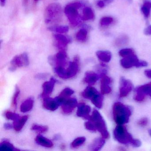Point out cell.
<instances>
[{
	"mask_svg": "<svg viewBox=\"0 0 151 151\" xmlns=\"http://www.w3.org/2000/svg\"><path fill=\"white\" fill-rule=\"evenodd\" d=\"M91 121L93 123V125L96 128V130L100 132L102 137L107 139L109 137V133L107 130L106 125L104 119L102 117L99 112L94 109L93 111L92 114L91 116Z\"/></svg>",
	"mask_w": 151,
	"mask_h": 151,
	"instance_id": "277c9868",
	"label": "cell"
},
{
	"mask_svg": "<svg viewBox=\"0 0 151 151\" xmlns=\"http://www.w3.org/2000/svg\"><path fill=\"white\" fill-rule=\"evenodd\" d=\"M113 114L115 122L118 125H123L129 122L132 111L128 106L117 102L113 106Z\"/></svg>",
	"mask_w": 151,
	"mask_h": 151,
	"instance_id": "6da1fadb",
	"label": "cell"
},
{
	"mask_svg": "<svg viewBox=\"0 0 151 151\" xmlns=\"http://www.w3.org/2000/svg\"><path fill=\"white\" fill-rule=\"evenodd\" d=\"M100 77V76L95 72L92 71H88L86 72L84 81L88 84L89 86L94 85Z\"/></svg>",
	"mask_w": 151,
	"mask_h": 151,
	"instance_id": "ac0fdd59",
	"label": "cell"
},
{
	"mask_svg": "<svg viewBox=\"0 0 151 151\" xmlns=\"http://www.w3.org/2000/svg\"><path fill=\"white\" fill-rule=\"evenodd\" d=\"M114 135L115 139L121 144H130L137 147L141 145V142L139 139L133 138L123 125H117L114 130Z\"/></svg>",
	"mask_w": 151,
	"mask_h": 151,
	"instance_id": "7a4b0ae2",
	"label": "cell"
},
{
	"mask_svg": "<svg viewBox=\"0 0 151 151\" xmlns=\"http://www.w3.org/2000/svg\"><path fill=\"white\" fill-rule=\"evenodd\" d=\"M144 33L147 36L151 35V25H149L144 30Z\"/></svg>",
	"mask_w": 151,
	"mask_h": 151,
	"instance_id": "ab89813d",
	"label": "cell"
},
{
	"mask_svg": "<svg viewBox=\"0 0 151 151\" xmlns=\"http://www.w3.org/2000/svg\"><path fill=\"white\" fill-rule=\"evenodd\" d=\"M35 141L37 144L45 147H51L53 146V144L51 140L42 135H38L35 138Z\"/></svg>",
	"mask_w": 151,
	"mask_h": 151,
	"instance_id": "ffe728a7",
	"label": "cell"
},
{
	"mask_svg": "<svg viewBox=\"0 0 151 151\" xmlns=\"http://www.w3.org/2000/svg\"><path fill=\"white\" fill-rule=\"evenodd\" d=\"M98 58L103 62L108 63L110 61L112 57L110 52L107 51H99L96 52Z\"/></svg>",
	"mask_w": 151,
	"mask_h": 151,
	"instance_id": "603a6c76",
	"label": "cell"
},
{
	"mask_svg": "<svg viewBox=\"0 0 151 151\" xmlns=\"http://www.w3.org/2000/svg\"></svg>",
	"mask_w": 151,
	"mask_h": 151,
	"instance_id": "681fc988",
	"label": "cell"
},
{
	"mask_svg": "<svg viewBox=\"0 0 151 151\" xmlns=\"http://www.w3.org/2000/svg\"><path fill=\"white\" fill-rule=\"evenodd\" d=\"M136 92L140 93L145 96L148 95L151 97V82L137 87Z\"/></svg>",
	"mask_w": 151,
	"mask_h": 151,
	"instance_id": "4316f807",
	"label": "cell"
},
{
	"mask_svg": "<svg viewBox=\"0 0 151 151\" xmlns=\"http://www.w3.org/2000/svg\"><path fill=\"white\" fill-rule=\"evenodd\" d=\"M56 82V80L53 78H52L50 81H47L44 83L42 85L43 92L41 94V98L43 99L45 97H49V95L52 92Z\"/></svg>",
	"mask_w": 151,
	"mask_h": 151,
	"instance_id": "9a60e30c",
	"label": "cell"
},
{
	"mask_svg": "<svg viewBox=\"0 0 151 151\" xmlns=\"http://www.w3.org/2000/svg\"><path fill=\"white\" fill-rule=\"evenodd\" d=\"M86 139V138L83 137L77 138L71 143V147H76L80 146L85 142Z\"/></svg>",
	"mask_w": 151,
	"mask_h": 151,
	"instance_id": "1f68e13d",
	"label": "cell"
},
{
	"mask_svg": "<svg viewBox=\"0 0 151 151\" xmlns=\"http://www.w3.org/2000/svg\"><path fill=\"white\" fill-rule=\"evenodd\" d=\"M85 126L87 129L91 131H96V129L95 126L93 125V123L89 120V121L85 123Z\"/></svg>",
	"mask_w": 151,
	"mask_h": 151,
	"instance_id": "74e56055",
	"label": "cell"
},
{
	"mask_svg": "<svg viewBox=\"0 0 151 151\" xmlns=\"http://www.w3.org/2000/svg\"><path fill=\"white\" fill-rule=\"evenodd\" d=\"M87 34L88 32L87 29L86 28H83L80 29L77 32L76 35V38L80 42H85L87 40Z\"/></svg>",
	"mask_w": 151,
	"mask_h": 151,
	"instance_id": "83f0119b",
	"label": "cell"
},
{
	"mask_svg": "<svg viewBox=\"0 0 151 151\" xmlns=\"http://www.w3.org/2000/svg\"><path fill=\"white\" fill-rule=\"evenodd\" d=\"M77 107L76 113L77 116L87 120L90 119L91 116L90 115V113L91 111V108L90 106L86 105L84 102H81L78 104Z\"/></svg>",
	"mask_w": 151,
	"mask_h": 151,
	"instance_id": "5bb4252c",
	"label": "cell"
},
{
	"mask_svg": "<svg viewBox=\"0 0 151 151\" xmlns=\"http://www.w3.org/2000/svg\"><path fill=\"white\" fill-rule=\"evenodd\" d=\"M145 75L149 78H151V70H145Z\"/></svg>",
	"mask_w": 151,
	"mask_h": 151,
	"instance_id": "ee69618b",
	"label": "cell"
},
{
	"mask_svg": "<svg viewBox=\"0 0 151 151\" xmlns=\"http://www.w3.org/2000/svg\"><path fill=\"white\" fill-rule=\"evenodd\" d=\"M4 128H5L6 129L9 130L12 129L13 127H14V126H13V125H12V124H10L6 123H5V124H4Z\"/></svg>",
	"mask_w": 151,
	"mask_h": 151,
	"instance_id": "7bdbcfd3",
	"label": "cell"
},
{
	"mask_svg": "<svg viewBox=\"0 0 151 151\" xmlns=\"http://www.w3.org/2000/svg\"><path fill=\"white\" fill-rule=\"evenodd\" d=\"M62 8L57 3H52L47 6L45 12V21L47 24L58 22L61 17Z\"/></svg>",
	"mask_w": 151,
	"mask_h": 151,
	"instance_id": "5b68a950",
	"label": "cell"
},
{
	"mask_svg": "<svg viewBox=\"0 0 151 151\" xmlns=\"http://www.w3.org/2000/svg\"><path fill=\"white\" fill-rule=\"evenodd\" d=\"M20 91L17 86L16 88L15 92L13 96V99H12V105L14 108H16L17 106V98L20 94Z\"/></svg>",
	"mask_w": 151,
	"mask_h": 151,
	"instance_id": "8d00e7d4",
	"label": "cell"
},
{
	"mask_svg": "<svg viewBox=\"0 0 151 151\" xmlns=\"http://www.w3.org/2000/svg\"><path fill=\"white\" fill-rule=\"evenodd\" d=\"M151 10V0H144L141 11L146 18L149 17Z\"/></svg>",
	"mask_w": 151,
	"mask_h": 151,
	"instance_id": "cb8c5ba5",
	"label": "cell"
},
{
	"mask_svg": "<svg viewBox=\"0 0 151 151\" xmlns=\"http://www.w3.org/2000/svg\"><path fill=\"white\" fill-rule=\"evenodd\" d=\"M5 116H6L7 119H9V120H13L14 122L19 119L21 117L18 114L13 113V112L9 111H7L6 112Z\"/></svg>",
	"mask_w": 151,
	"mask_h": 151,
	"instance_id": "e575fe53",
	"label": "cell"
},
{
	"mask_svg": "<svg viewBox=\"0 0 151 151\" xmlns=\"http://www.w3.org/2000/svg\"><path fill=\"white\" fill-rule=\"evenodd\" d=\"M111 81V78L106 75L101 76L100 86L101 94H108L111 92L112 90L109 86Z\"/></svg>",
	"mask_w": 151,
	"mask_h": 151,
	"instance_id": "e0dca14e",
	"label": "cell"
},
{
	"mask_svg": "<svg viewBox=\"0 0 151 151\" xmlns=\"http://www.w3.org/2000/svg\"><path fill=\"white\" fill-rule=\"evenodd\" d=\"M104 138L95 139L89 145V148L91 151H97L100 150L105 144Z\"/></svg>",
	"mask_w": 151,
	"mask_h": 151,
	"instance_id": "d6986e66",
	"label": "cell"
},
{
	"mask_svg": "<svg viewBox=\"0 0 151 151\" xmlns=\"http://www.w3.org/2000/svg\"><path fill=\"white\" fill-rule=\"evenodd\" d=\"M128 1H129V3H131L132 2V0H128Z\"/></svg>",
	"mask_w": 151,
	"mask_h": 151,
	"instance_id": "7dc6e473",
	"label": "cell"
},
{
	"mask_svg": "<svg viewBox=\"0 0 151 151\" xmlns=\"http://www.w3.org/2000/svg\"><path fill=\"white\" fill-rule=\"evenodd\" d=\"M120 97H126L132 91L133 86L129 80L122 77L120 79Z\"/></svg>",
	"mask_w": 151,
	"mask_h": 151,
	"instance_id": "8fae6325",
	"label": "cell"
},
{
	"mask_svg": "<svg viewBox=\"0 0 151 151\" xmlns=\"http://www.w3.org/2000/svg\"><path fill=\"white\" fill-rule=\"evenodd\" d=\"M62 101L59 97L53 99L49 97L43 98V106L46 109L53 111L62 105Z\"/></svg>",
	"mask_w": 151,
	"mask_h": 151,
	"instance_id": "30bf717a",
	"label": "cell"
},
{
	"mask_svg": "<svg viewBox=\"0 0 151 151\" xmlns=\"http://www.w3.org/2000/svg\"><path fill=\"white\" fill-rule=\"evenodd\" d=\"M6 3V0H1V6H4Z\"/></svg>",
	"mask_w": 151,
	"mask_h": 151,
	"instance_id": "f6af8a7d",
	"label": "cell"
},
{
	"mask_svg": "<svg viewBox=\"0 0 151 151\" xmlns=\"http://www.w3.org/2000/svg\"><path fill=\"white\" fill-rule=\"evenodd\" d=\"M34 1H38V0H34Z\"/></svg>",
	"mask_w": 151,
	"mask_h": 151,
	"instance_id": "c3c4849f",
	"label": "cell"
},
{
	"mask_svg": "<svg viewBox=\"0 0 151 151\" xmlns=\"http://www.w3.org/2000/svg\"><path fill=\"white\" fill-rule=\"evenodd\" d=\"M134 53H134V51L131 48H124V49L120 50L119 52V55L123 58Z\"/></svg>",
	"mask_w": 151,
	"mask_h": 151,
	"instance_id": "d6a6232c",
	"label": "cell"
},
{
	"mask_svg": "<svg viewBox=\"0 0 151 151\" xmlns=\"http://www.w3.org/2000/svg\"><path fill=\"white\" fill-rule=\"evenodd\" d=\"M78 102L75 98H68L61 105L63 112L65 114L72 113L74 109L77 106Z\"/></svg>",
	"mask_w": 151,
	"mask_h": 151,
	"instance_id": "4fadbf2b",
	"label": "cell"
},
{
	"mask_svg": "<svg viewBox=\"0 0 151 151\" xmlns=\"http://www.w3.org/2000/svg\"><path fill=\"white\" fill-rule=\"evenodd\" d=\"M82 95L85 99L90 100L96 107L99 109L102 107L103 96L94 87L91 86H87L82 93Z\"/></svg>",
	"mask_w": 151,
	"mask_h": 151,
	"instance_id": "8992f818",
	"label": "cell"
},
{
	"mask_svg": "<svg viewBox=\"0 0 151 151\" xmlns=\"http://www.w3.org/2000/svg\"><path fill=\"white\" fill-rule=\"evenodd\" d=\"M34 104V100L32 98H28L25 100L20 106V110L23 113L29 112L32 109Z\"/></svg>",
	"mask_w": 151,
	"mask_h": 151,
	"instance_id": "7402d4cb",
	"label": "cell"
},
{
	"mask_svg": "<svg viewBox=\"0 0 151 151\" xmlns=\"http://www.w3.org/2000/svg\"><path fill=\"white\" fill-rule=\"evenodd\" d=\"M113 22V18L109 17H102L100 21L101 25L103 26H108Z\"/></svg>",
	"mask_w": 151,
	"mask_h": 151,
	"instance_id": "d590c367",
	"label": "cell"
},
{
	"mask_svg": "<svg viewBox=\"0 0 151 151\" xmlns=\"http://www.w3.org/2000/svg\"><path fill=\"white\" fill-rule=\"evenodd\" d=\"M0 150L1 151H20L10 142L5 140L1 143Z\"/></svg>",
	"mask_w": 151,
	"mask_h": 151,
	"instance_id": "d4e9b609",
	"label": "cell"
},
{
	"mask_svg": "<svg viewBox=\"0 0 151 151\" xmlns=\"http://www.w3.org/2000/svg\"><path fill=\"white\" fill-rule=\"evenodd\" d=\"M28 119V116H24L20 117L19 119L14 121L13 126L15 130L17 132H19L23 128L25 123Z\"/></svg>",
	"mask_w": 151,
	"mask_h": 151,
	"instance_id": "44dd1931",
	"label": "cell"
},
{
	"mask_svg": "<svg viewBox=\"0 0 151 151\" xmlns=\"http://www.w3.org/2000/svg\"><path fill=\"white\" fill-rule=\"evenodd\" d=\"M82 6L80 2H73L67 5L64 9V13L73 26H77L83 20L78 12V9Z\"/></svg>",
	"mask_w": 151,
	"mask_h": 151,
	"instance_id": "3957f363",
	"label": "cell"
},
{
	"mask_svg": "<svg viewBox=\"0 0 151 151\" xmlns=\"http://www.w3.org/2000/svg\"><path fill=\"white\" fill-rule=\"evenodd\" d=\"M23 1L24 5H27L28 4V0H23Z\"/></svg>",
	"mask_w": 151,
	"mask_h": 151,
	"instance_id": "bcb514c9",
	"label": "cell"
},
{
	"mask_svg": "<svg viewBox=\"0 0 151 151\" xmlns=\"http://www.w3.org/2000/svg\"><path fill=\"white\" fill-rule=\"evenodd\" d=\"M74 93V91L72 89L69 88H66L63 90L59 96L64 100H66V99L69 98Z\"/></svg>",
	"mask_w": 151,
	"mask_h": 151,
	"instance_id": "f546056e",
	"label": "cell"
},
{
	"mask_svg": "<svg viewBox=\"0 0 151 151\" xmlns=\"http://www.w3.org/2000/svg\"><path fill=\"white\" fill-rule=\"evenodd\" d=\"M79 67V57L76 56L73 61L69 63L68 68L64 69L60 77L64 79H68L75 76L78 72Z\"/></svg>",
	"mask_w": 151,
	"mask_h": 151,
	"instance_id": "52a82bcc",
	"label": "cell"
},
{
	"mask_svg": "<svg viewBox=\"0 0 151 151\" xmlns=\"http://www.w3.org/2000/svg\"><path fill=\"white\" fill-rule=\"evenodd\" d=\"M147 63L145 61H139L137 68H140V67H146L147 66Z\"/></svg>",
	"mask_w": 151,
	"mask_h": 151,
	"instance_id": "60d3db41",
	"label": "cell"
},
{
	"mask_svg": "<svg viewBox=\"0 0 151 151\" xmlns=\"http://www.w3.org/2000/svg\"><path fill=\"white\" fill-rule=\"evenodd\" d=\"M29 60L28 54L26 53H24L19 55L15 56L11 62L12 66L10 68V70L14 71L17 68L27 66L29 65Z\"/></svg>",
	"mask_w": 151,
	"mask_h": 151,
	"instance_id": "ba28073f",
	"label": "cell"
},
{
	"mask_svg": "<svg viewBox=\"0 0 151 151\" xmlns=\"http://www.w3.org/2000/svg\"><path fill=\"white\" fill-rule=\"evenodd\" d=\"M67 54L65 50H60L55 56L49 58L50 63L55 67H64L67 64Z\"/></svg>",
	"mask_w": 151,
	"mask_h": 151,
	"instance_id": "9c48e42d",
	"label": "cell"
},
{
	"mask_svg": "<svg viewBox=\"0 0 151 151\" xmlns=\"http://www.w3.org/2000/svg\"><path fill=\"white\" fill-rule=\"evenodd\" d=\"M54 37L57 41L56 47L60 50H65L67 45L71 42V39L70 38L61 34H55Z\"/></svg>",
	"mask_w": 151,
	"mask_h": 151,
	"instance_id": "2e32d148",
	"label": "cell"
},
{
	"mask_svg": "<svg viewBox=\"0 0 151 151\" xmlns=\"http://www.w3.org/2000/svg\"><path fill=\"white\" fill-rule=\"evenodd\" d=\"M32 130L37 131L41 133H43L47 131L48 130V127L47 126H43V125L35 124H33L32 127Z\"/></svg>",
	"mask_w": 151,
	"mask_h": 151,
	"instance_id": "836d02e7",
	"label": "cell"
},
{
	"mask_svg": "<svg viewBox=\"0 0 151 151\" xmlns=\"http://www.w3.org/2000/svg\"><path fill=\"white\" fill-rule=\"evenodd\" d=\"M50 31L59 33H66L69 30V27L67 26H53L49 28Z\"/></svg>",
	"mask_w": 151,
	"mask_h": 151,
	"instance_id": "4dcf8cb0",
	"label": "cell"
},
{
	"mask_svg": "<svg viewBox=\"0 0 151 151\" xmlns=\"http://www.w3.org/2000/svg\"><path fill=\"white\" fill-rule=\"evenodd\" d=\"M97 5L100 8H103L104 7L106 6L103 0H99V1L97 2Z\"/></svg>",
	"mask_w": 151,
	"mask_h": 151,
	"instance_id": "b9f144b4",
	"label": "cell"
},
{
	"mask_svg": "<svg viewBox=\"0 0 151 151\" xmlns=\"http://www.w3.org/2000/svg\"><path fill=\"white\" fill-rule=\"evenodd\" d=\"M82 19L83 21L92 20L94 18V14L93 10L90 7L84 8L83 10Z\"/></svg>",
	"mask_w": 151,
	"mask_h": 151,
	"instance_id": "484cf974",
	"label": "cell"
},
{
	"mask_svg": "<svg viewBox=\"0 0 151 151\" xmlns=\"http://www.w3.org/2000/svg\"><path fill=\"white\" fill-rule=\"evenodd\" d=\"M139 61L137 55L134 53L124 57L121 60V64L122 67L124 68H130L132 67H137Z\"/></svg>",
	"mask_w": 151,
	"mask_h": 151,
	"instance_id": "7c38bea8",
	"label": "cell"
},
{
	"mask_svg": "<svg viewBox=\"0 0 151 151\" xmlns=\"http://www.w3.org/2000/svg\"><path fill=\"white\" fill-rule=\"evenodd\" d=\"M129 41V38L128 36L122 35L116 39L115 41V44L116 46H122L128 44Z\"/></svg>",
	"mask_w": 151,
	"mask_h": 151,
	"instance_id": "f1b7e54d",
	"label": "cell"
},
{
	"mask_svg": "<svg viewBox=\"0 0 151 151\" xmlns=\"http://www.w3.org/2000/svg\"><path fill=\"white\" fill-rule=\"evenodd\" d=\"M147 123H148V120L147 118L144 117L139 121L138 124L140 126H145L147 124Z\"/></svg>",
	"mask_w": 151,
	"mask_h": 151,
	"instance_id": "f35d334b",
	"label": "cell"
}]
</instances>
